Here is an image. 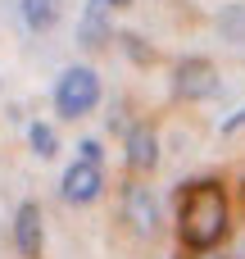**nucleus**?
<instances>
[{
	"label": "nucleus",
	"instance_id": "1",
	"mask_svg": "<svg viewBox=\"0 0 245 259\" xmlns=\"http://www.w3.org/2000/svg\"><path fill=\"white\" fill-rule=\"evenodd\" d=\"M232 219H227V196L218 182H195L186 196H182V209H177V237L186 250H214L223 237H227Z\"/></svg>",
	"mask_w": 245,
	"mask_h": 259
},
{
	"label": "nucleus",
	"instance_id": "5",
	"mask_svg": "<svg viewBox=\"0 0 245 259\" xmlns=\"http://www.w3.org/2000/svg\"><path fill=\"white\" fill-rule=\"evenodd\" d=\"M100 191H105V173H100L95 159H77V164L64 173V200H73V205H91Z\"/></svg>",
	"mask_w": 245,
	"mask_h": 259
},
{
	"label": "nucleus",
	"instance_id": "2",
	"mask_svg": "<svg viewBox=\"0 0 245 259\" xmlns=\"http://www.w3.org/2000/svg\"><path fill=\"white\" fill-rule=\"evenodd\" d=\"M100 105V77L95 68H68L55 87V109L64 118H86L91 109Z\"/></svg>",
	"mask_w": 245,
	"mask_h": 259
},
{
	"label": "nucleus",
	"instance_id": "4",
	"mask_svg": "<svg viewBox=\"0 0 245 259\" xmlns=\"http://www.w3.org/2000/svg\"><path fill=\"white\" fill-rule=\"evenodd\" d=\"M123 219L141 237H155L159 232V200L150 196V187H141V182H127L123 187Z\"/></svg>",
	"mask_w": 245,
	"mask_h": 259
},
{
	"label": "nucleus",
	"instance_id": "11",
	"mask_svg": "<svg viewBox=\"0 0 245 259\" xmlns=\"http://www.w3.org/2000/svg\"><path fill=\"white\" fill-rule=\"evenodd\" d=\"M218 27H223V36H232V41L245 46V5H232V9L218 18Z\"/></svg>",
	"mask_w": 245,
	"mask_h": 259
},
{
	"label": "nucleus",
	"instance_id": "10",
	"mask_svg": "<svg viewBox=\"0 0 245 259\" xmlns=\"http://www.w3.org/2000/svg\"><path fill=\"white\" fill-rule=\"evenodd\" d=\"M27 141H32V150H36L41 159H50V155L59 150V137H55V127H45V123H32V127H27Z\"/></svg>",
	"mask_w": 245,
	"mask_h": 259
},
{
	"label": "nucleus",
	"instance_id": "6",
	"mask_svg": "<svg viewBox=\"0 0 245 259\" xmlns=\"http://www.w3.org/2000/svg\"><path fill=\"white\" fill-rule=\"evenodd\" d=\"M14 246H18L23 259H41V246H45L41 205H18V214H14Z\"/></svg>",
	"mask_w": 245,
	"mask_h": 259
},
{
	"label": "nucleus",
	"instance_id": "7",
	"mask_svg": "<svg viewBox=\"0 0 245 259\" xmlns=\"http://www.w3.org/2000/svg\"><path fill=\"white\" fill-rule=\"evenodd\" d=\"M77 41L86 50H100L109 41V0H86L82 23H77Z\"/></svg>",
	"mask_w": 245,
	"mask_h": 259
},
{
	"label": "nucleus",
	"instance_id": "14",
	"mask_svg": "<svg viewBox=\"0 0 245 259\" xmlns=\"http://www.w3.org/2000/svg\"><path fill=\"white\" fill-rule=\"evenodd\" d=\"M123 46H127V50H132V55H136V59H150V50H145V46H141V36H123Z\"/></svg>",
	"mask_w": 245,
	"mask_h": 259
},
{
	"label": "nucleus",
	"instance_id": "3",
	"mask_svg": "<svg viewBox=\"0 0 245 259\" xmlns=\"http://www.w3.org/2000/svg\"><path fill=\"white\" fill-rule=\"evenodd\" d=\"M173 91L182 100H209L218 91V68L209 59H182L177 73H173Z\"/></svg>",
	"mask_w": 245,
	"mask_h": 259
},
{
	"label": "nucleus",
	"instance_id": "8",
	"mask_svg": "<svg viewBox=\"0 0 245 259\" xmlns=\"http://www.w3.org/2000/svg\"><path fill=\"white\" fill-rule=\"evenodd\" d=\"M127 164H132L136 173H150V168L159 164V137H155L150 127H132V132H127Z\"/></svg>",
	"mask_w": 245,
	"mask_h": 259
},
{
	"label": "nucleus",
	"instance_id": "13",
	"mask_svg": "<svg viewBox=\"0 0 245 259\" xmlns=\"http://www.w3.org/2000/svg\"><path fill=\"white\" fill-rule=\"evenodd\" d=\"M241 127H245V109H236V114L223 123V137H232V132H241Z\"/></svg>",
	"mask_w": 245,
	"mask_h": 259
},
{
	"label": "nucleus",
	"instance_id": "12",
	"mask_svg": "<svg viewBox=\"0 0 245 259\" xmlns=\"http://www.w3.org/2000/svg\"><path fill=\"white\" fill-rule=\"evenodd\" d=\"M77 159H95L100 164V141H82L77 146Z\"/></svg>",
	"mask_w": 245,
	"mask_h": 259
},
{
	"label": "nucleus",
	"instance_id": "9",
	"mask_svg": "<svg viewBox=\"0 0 245 259\" xmlns=\"http://www.w3.org/2000/svg\"><path fill=\"white\" fill-rule=\"evenodd\" d=\"M55 18H59V0H23V23L32 32L55 27Z\"/></svg>",
	"mask_w": 245,
	"mask_h": 259
},
{
	"label": "nucleus",
	"instance_id": "15",
	"mask_svg": "<svg viewBox=\"0 0 245 259\" xmlns=\"http://www.w3.org/2000/svg\"><path fill=\"white\" fill-rule=\"evenodd\" d=\"M109 5H114V9H123V5H132V0H109Z\"/></svg>",
	"mask_w": 245,
	"mask_h": 259
}]
</instances>
